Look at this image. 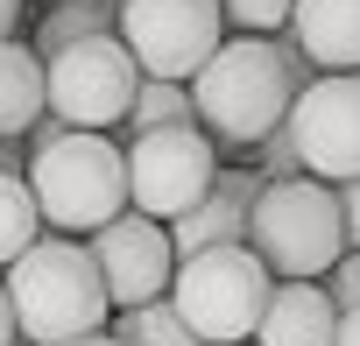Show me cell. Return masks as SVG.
<instances>
[{
    "instance_id": "30bf717a",
    "label": "cell",
    "mask_w": 360,
    "mask_h": 346,
    "mask_svg": "<svg viewBox=\"0 0 360 346\" xmlns=\"http://www.w3.org/2000/svg\"><path fill=\"white\" fill-rule=\"evenodd\" d=\"M85 255H92L99 290H106L113 311H141V304H162V297H169L176 255H169V226H162V219L120 212V219H106V226L85 241Z\"/></svg>"
},
{
    "instance_id": "7a4b0ae2",
    "label": "cell",
    "mask_w": 360,
    "mask_h": 346,
    "mask_svg": "<svg viewBox=\"0 0 360 346\" xmlns=\"http://www.w3.org/2000/svg\"><path fill=\"white\" fill-rule=\"evenodd\" d=\"M22 184L43 212V233L92 241L106 219L127 212V162L113 134H57L22 162Z\"/></svg>"
},
{
    "instance_id": "603a6c76",
    "label": "cell",
    "mask_w": 360,
    "mask_h": 346,
    "mask_svg": "<svg viewBox=\"0 0 360 346\" xmlns=\"http://www.w3.org/2000/svg\"><path fill=\"white\" fill-rule=\"evenodd\" d=\"M339 219H346V248H360V177L339 184Z\"/></svg>"
},
{
    "instance_id": "5bb4252c",
    "label": "cell",
    "mask_w": 360,
    "mask_h": 346,
    "mask_svg": "<svg viewBox=\"0 0 360 346\" xmlns=\"http://www.w3.org/2000/svg\"><path fill=\"white\" fill-rule=\"evenodd\" d=\"M212 248H248V205L205 191L184 219H169V255L191 262V255H212Z\"/></svg>"
},
{
    "instance_id": "cb8c5ba5",
    "label": "cell",
    "mask_w": 360,
    "mask_h": 346,
    "mask_svg": "<svg viewBox=\"0 0 360 346\" xmlns=\"http://www.w3.org/2000/svg\"><path fill=\"white\" fill-rule=\"evenodd\" d=\"M332 346H360V304H353V311H339V332H332Z\"/></svg>"
},
{
    "instance_id": "2e32d148",
    "label": "cell",
    "mask_w": 360,
    "mask_h": 346,
    "mask_svg": "<svg viewBox=\"0 0 360 346\" xmlns=\"http://www.w3.org/2000/svg\"><path fill=\"white\" fill-rule=\"evenodd\" d=\"M155 127H198V120H191V92H184V85H162V78H141V92H134L120 134L134 141V134H155Z\"/></svg>"
},
{
    "instance_id": "ba28073f",
    "label": "cell",
    "mask_w": 360,
    "mask_h": 346,
    "mask_svg": "<svg viewBox=\"0 0 360 346\" xmlns=\"http://www.w3.org/2000/svg\"><path fill=\"white\" fill-rule=\"evenodd\" d=\"M120 162H127V212H141V219H184L205 191H212V177H219V148L198 134V127H155V134H134L127 148H120Z\"/></svg>"
},
{
    "instance_id": "9c48e42d",
    "label": "cell",
    "mask_w": 360,
    "mask_h": 346,
    "mask_svg": "<svg viewBox=\"0 0 360 346\" xmlns=\"http://www.w3.org/2000/svg\"><path fill=\"white\" fill-rule=\"evenodd\" d=\"M290 134L311 184H353L360 177V78H311L290 99Z\"/></svg>"
},
{
    "instance_id": "484cf974",
    "label": "cell",
    "mask_w": 360,
    "mask_h": 346,
    "mask_svg": "<svg viewBox=\"0 0 360 346\" xmlns=\"http://www.w3.org/2000/svg\"><path fill=\"white\" fill-rule=\"evenodd\" d=\"M0 177H22V148L15 141H0Z\"/></svg>"
},
{
    "instance_id": "7402d4cb",
    "label": "cell",
    "mask_w": 360,
    "mask_h": 346,
    "mask_svg": "<svg viewBox=\"0 0 360 346\" xmlns=\"http://www.w3.org/2000/svg\"><path fill=\"white\" fill-rule=\"evenodd\" d=\"M212 191H219V198H233V205H255V198H262V169H219Z\"/></svg>"
},
{
    "instance_id": "e0dca14e",
    "label": "cell",
    "mask_w": 360,
    "mask_h": 346,
    "mask_svg": "<svg viewBox=\"0 0 360 346\" xmlns=\"http://www.w3.org/2000/svg\"><path fill=\"white\" fill-rule=\"evenodd\" d=\"M106 332H113V346H198L191 325L169 311V297L162 304H141V311H113Z\"/></svg>"
},
{
    "instance_id": "83f0119b",
    "label": "cell",
    "mask_w": 360,
    "mask_h": 346,
    "mask_svg": "<svg viewBox=\"0 0 360 346\" xmlns=\"http://www.w3.org/2000/svg\"><path fill=\"white\" fill-rule=\"evenodd\" d=\"M71 346H113V332H92V339H71Z\"/></svg>"
},
{
    "instance_id": "8fae6325",
    "label": "cell",
    "mask_w": 360,
    "mask_h": 346,
    "mask_svg": "<svg viewBox=\"0 0 360 346\" xmlns=\"http://www.w3.org/2000/svg\"><path fill=\"white\" fill-rule=\"evenodd\" d=\"M290 43L318 78H360V0H290Z\"/></svg>"
},
{
    "instance_id": "9a60e30c",
    "label": "cell",
    "mask_w": 360,
    "mask_h": 346,
    "mask_svg": "<svg viewBox=\"0 0 360 346\" xmlns=\"http://www.w3.org/2000/svg\"><path fill=\"white\" fill-rule=\"evenodd\" d=\"M120 29V0H57V8L43 15V29H36V57L50 64L57 50H71V43H92V36H113Z\"/></svg>"
},
{
    "instance_id": "d6986e66",
    "label": "cell",
    "mask_w": 360,
    "mask_h": 346,
    "mask_svg": "<svg viewBox=\"0 0 360 346\" xmlns=\"http://www.w3.org/2000/svg\"><path fill=\"white\" fill-rule=\"evenodd\" d=\"M219 22H233L248 36H276V29H290V0H219Z\"/></svg>"
},
{
    "instance_id": "4fadbf2b",
    "label": "cell",
    "mask_w": 360,
    "mask_h": 346,
    "mask_svg": "<svg viewBox=\"0 0 360 346\" xmlns=\"http://www.w3.org/2000/svg\"><path fill=\"white\" fill-rule=\"evenodd\" d=\"M43 120V57L15 36H0V141H15Z\"/></svg>"
},
{
    "instance_id": "277c9868",
    "label": "cell",
    "mask_w": 360,
    "mask_h": 346,
    "mask_svg": "<svg viewBox=\"0 0 360 346\" xmlns=\"http://www.w3.org/2000/svg\"><path fill=\"white\" fill-rule=\"evenodd\" d=\"M248 248L276 283H325V269L346 255L339 191L311 177L262 184V198L248 205Z\"/></svg>"
},
{
    "instance_id": "44dd1931",
    "label": "cell",
    "mask_w": 360,
    "mask_h": 346,
    "mask_svg": "<svg viewBox=\"0 0 360 346\" xmlns=\"http://www.w3.org/2000/svg\"><path fill=\"white\" fill-rule=\"evenodd\" d=\"M325 297H332V311H353L360 304V248H346L332 269H325V283H318Z\"/></svg>"
},
{
    "instance_id": "3957f363",
    "label": "cell",
    "mask_w": 360,
    "mask_h": 346,
    "mask_svg": "<svg viewBox=\"0 0 360 346\" xmlns=\"http://www.w3.org/2000/svg\"><path fill=\"white\" fill-rule=\"evenodd\" d=\"M191 92V120L205 141H233V148H255L269 127L290 120V78L269 50V36H233L205 57V71L184 85Z\"/></svg>"
},
{
    "instance_id": "52a82bcc",
    "label": "cell",
    "mask_w": 360,
    "mask_h": 346,
    "mask_svg": "<svg viewBox=\"0 0 360 346\" xmlns=\"http://www.w3.org/2000/svg\"><path fill=\"white\" fill-rule=\"evenodd\" d=\"M113 36L141 78L191 85L205 71V57L226 43V22H219V0H120Z\"/></svg>"
},
{
    "instance_id": "5b68a950",
    "label": "cell",
    "mask_w": 360,
    "mask_h": 346,
    "mask_svg": "<svg viewBox=\"0 0 360 346\" xmlns=\"http://www.w3.org/2000/svg\"><path fill=\"white\" fill-rule=\"evenodd\" d=\"M269 290H276V276L255 262V248H212V255L176 262L169 311L191 325L198 346H248L255 325H262Z\"/></svg>"
},
{
    "instance_id": "f1b7e54d",
    "label": "cell",
    "mask_w": 360,
    "mask_h": 346,
    "mask_svg": "<svg viewBox=\"0 0 360 346\" xmlns=\"http://www.w3.org/2000/svg\"><path fill=\"white\" fill-rule=\"evenodd\" d=\"M15 346H22V339H15Z\"/></svg>"
},
{
    "instance_id": "8992f818",
    "label": "cell",
    "mask_w": 360,
    "mask_h": 346,
    "mask_svg": "<svg viewBox=\"0 0 360 346\" xmlns=\"http://www.w3.org/2000/svg\"><path fill=\"white\" fill-rule=\"evenodd\" d=\"M141 92V71L134 57L120 50V36H92V43H71L43 64V113L64 120L71 134H106L127 120Z\"/></svg>"
},
{
    "instance_id": "d4e9b609",
    "label": "cell",
    "mask_w": 360,
    "mask_h": 346,
    "mask_svg": "<svg viewBox=\"0 0 360 346\" xmlns=\"http://www.w3.org/2000/svg\"><path fill=\"white\" fill-rule=\"evenodd\" d=\"M22 332H15V304H8V283H0V346H15Z\"/></svg>"
},
{
    "instance_id": "ac0fdd59",
    "label": "cell",
    "mask_w": 360,
    "mask_h": 346,
    "mask_svg": "<svg viewBox=\"0 0 360 346\" xmlns=\"http://www.w3.org/2000/svg\"><path fill=\"white\" fill-rule=\"evenodd\" d=\"M36 241H43V212H36L29 184L22 177H0V269H15Z\"/></svg>"
},
{
    "instance_id": "ffe728a7",
    "label": "cell",
    "mask_w": 360,
    "mask_h": 346,
    "mask_svg": "<svg viewBox=\"0 0 360 346\" xmlns=\"http://www.w3.org/2000/svg\"><path fill=\"white\" fill-rule=\"evenodd\" d=\"M262 184H290V177H304V162H297V134H290V120L283 127H269L262 141Z\"/></svg>"
},
{
    "instance_id": "6da1fadb",
    "label": "cell",
    "mask_w": 360,
    "mask_h": 346,
    "mask_svg": "<svg viewBox=\"0 0 360 346\" xmlns=\"http://www.w3.org/2000/svg\"><path fill=\"white\" fill-rule=\"evenodd\" d=\"M0 283H8L22 346H71V339L106 332V318H113L85 241H64V233H43Z\"/></svg>"
},
{
    "instance_id": "4316f807",
    "label": "cell",
    "mask_w": 360,
    "mask_h": 346,
    "mask_svg": "<svg viewBox=\"0 0 360 346\" xmlns=\"http://www.w3.org/2000/svg\"><path fill=\"white\" fill-rule=\"evenodd\" d=\"M15 22H22V0H0V36H15Z\"/></svg>"
},
{
    "instance_id": "7c38bea8",
    "label": "cell",
    "mask_w": 360,
    "mask_h": 346,
    "mask_svg": "<svg viewBox=\"0 0 360 346\" xmlns=\"http://www.w3.org/2000/svg\"><path fill=\"white\" fill-rule=\"evenodd\" d=\"M332 332H339V311L318 283H276L248 346H332Z\"/></svg>"
}]
</instances>
